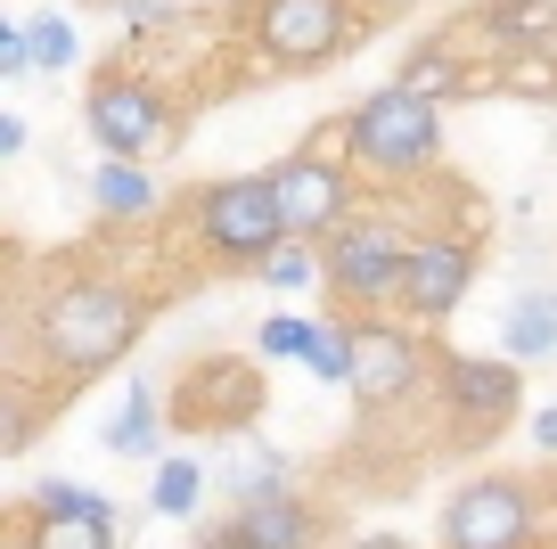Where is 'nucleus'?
<instances>
[{
	"instance_id": "2eb2a0df",
	"label": "nucleus",
	"mask_w": 557,
	"mask_h": 549,
	"mask_svg": "<svg viewBox=\"0 0 557 549\" xmlns=\"http://www.w3.org/2000/svg\"><path fill=\"white\" fill-rule=\"evenodd\" d=\"M500 337H508V353H517V361L557 353V295H549V288H517V304H508Z\"/></svg>"
},
{
	"instance_id": "5701e85b",
	"label": "nucleus",
	"mask_w": 557,
	"mask_h": 549,
	"mask_svg": "<svg viewBox=\"0 0 557 549\" xmlns=\"http://www.w3.org/2000/svg\"><path fill=\"white\" fill-rule=\"evenodd\" d=\"M25 34H34V66H66V58H74V25L66 17H34V25H25Z\"/></svg>"
},
{
	"instance_id": "6ab92c4d",
	"label": "nucleus",
	"mask_w": 557,
	"mask_h": 549,
	"mask_svg": "<svg viewBox=\"0 0 557 549\" xmlns=\"http://www.w3.org/2000/svg\"><path fill=\"white\" fill-rule=\"evenodd\" d=\"M197 500H206V467L197 460H164L157 467V516H181V525H189Z\"/></svg>"
},
{
	"instance_id": "b1692460",
	"label": "nucleus",
	"mask_w": 557,
	"mask_h": 549,
	"mask_svg": "<svg viewBox=\"0 0 557 549\" xmlns=\"http://www.w3.org/2000/svg\"><path fill=\"white\" fill-rule=\"evenodd\" d=\"M0 74H34V34L25 25H0Z\"/></svg>"
},
{
	"instance_id": "4be33fe9",
	"label": "nucleus",
	"mask_w": 557,
	"mask_h": 549,
	"mask_svg": "<svg viewBox=\"0 0 557 549\" xmlns=\"http://www.w3.org/2000/svg\"><path fill=\"white\" fill-rule=\"evenodd\" d=\"M238 500H262V492H287V460H278V451H255V460L238 467Z\"/></svg>"
},
{
	"instance_id": "dca6fc26",
	"label": "nucleus",
	"mask_w": 557,
	"mask_h": 549,
	"mask_svg": "<svg viewBox=\"0 0 557 549\" xmlns=\"http://www.w3.org/2000/svg\"><path fill=\"white\" fill-rule=\"evenodd\" d=\"M90 190H99V213H115V222H139V213L157 206V181L139 172V156H107Z\"/></svg>"
},
{
	"instance_id": "a211bd4d",
	"label": "nucleus",
	"mask_w": 557,
	"mask_h": 549,
	"mask_svg": "<svg viewBox=\"0 0 557 549\" xmlns=\"http://www.w3.org/2000/svg\"><path fill=\"white\" fill-rule=\"evenodd\" d=\"M394 83H410L418 99H435V107H443V99H459V50H451V41H418V50L401 58Z\"/></svg>"
},
{
	"instance_id": "20e7f679",
	"label": "nucleus",
	"mask_w": 557,
	"mask_h": 549,
	"mask_svg": "<svg viewBox=\"0 0 557 549\" xmlns=\"http://www.w3.org/2000/svg\"><path fill=\"white\" fill-rule=\"evenodd\" d=\"M369 25V0H255V50L278 74H320L352 58Z\"/></svg>"
},
{
	"instance_id": "aec40b11",
	"label": "nucleus",
	"mask_w": 557,
	"mask_h": 549,
	"mask_svg": "<svg viewBox=\"0 0 557 549\" xmlns=\"http://www.w3.org/2000/svg\"><path fill=\"white\" fill-rule=\"evenodd\" d=\"M320 271H329V255H312V239H287L271 263H262V279H271V288H312Z\"/></svg>"
},
{
	"instance_id": "f257e3e1",
	"label": "nucleus",
	"mask_w": 557,
	"mask_h": 549,
	"mask_svg": "<svg viewBox=\"0 0 557 549\" xmlns=\"http://www.w3.org/2000/svg\"><path fill=\"white\" fill-rule=\"evenodd\" d=\"M139 320H148V304H139L132 288H115V279H74V288H58L50 304H41L25 353L41 361L50 386H83V378H99L107 361L132 353Z\"/></svg>"
},
{
	"instance_id": "39448f33",
	"label": "nucleus",
	"mask_w": 557,
	"mask_h": 549,
	"mask_svg": "<svg viewBox=\"0 0 557 549\" xmlns=\"http://www.w3.org/2000/svg\"><path fill=\"white\" fill-rule=\"evenodd\" d=\"M410 230L394 213H352L320 255H329V288L345 312H377V304H401V271H410Z\"/></svg>"
},
{
	"instance_id": "bb28decb",
	"label": "nucleus",
	"mask_w": 557,
	"mask_h": 549,
	"mask_svg": "<svg viewBox=\"0 0 557 549\" xmlns=\"http://www.w3.org/2000/svg\"><path fill=\"white\" fill-rule=\"evenodd\" d=\"M401 9H418V0H369V17H401Z\"/></svg>"
},
{
	"instance_id": "f03ea898",
	"label": "nucleus",
	"mask_w": 557,
	"mask_h": 549,
	"mask_svg": "<svg viewBox=\"0 0 557 549\" xmlns=\"http://www.w3.org/2000/svg\"><path fill=\"white\" fill-rule=\"evenodd\" d=\"M189 222H197V246H206L222 271H262L278 246L296 239L271 172H230V181L189 190Z\"/></svg>"
},
{
	"instance_id": "f8f14e48",
	"label": "nucleus",
	"mask_w": 557,
	"mask_h": 549,
	"mask_svg": "<svg viewBox=\"0 0 557 549\" xmlns=\"http://www.w3.org/2000/svg\"><path fill=\"white\" fill-rule=\"evenodd\" d=\"M271 181H278V206H287V230H296V239L329 246L336 230L352 222V181H345V164H336L329 148H296V156H278Z\"/></svg>"
},
{
	"instance_id": "7ed1b4c3",
	"label": "nucleus",
	"mask_w": 557,
	"mask_h": 549,
	"mask_svg": "<svg viewBox=\"0 0 557 549\" xmlns=\"http://www.w3.org/2000/svg\"><path fill=\"white\" fill-rule=\"evenodd\" d=\"M336 139H345V156L361 172H377V181H410V172H435L443 115H435V99H418L410 83H385V90H369V99L336 123Z\"/></svg>"
},
{
	"instance_id": "1a4fd4ad",
	"label": "nucleus",
	"mask_w": 557,
	"mask_h": 549,
	"mask_svg": "<svg viewBox=\"0 0 557 549\" xmlns=\"http://www.w3.org/2000/svg\"><path fill=\"white\" fill-rule=\"evenodd\" d=\"M443 549H524L533 541V484L524 476H475L443 500Z\"/></svg>"
},
{
	"instance_id": "ddd939ff",
	"label": "nucleus",
	"mask_w": 557,
	"mask_h": 549,
	"mask_svg": "<svg viewBox=\"0 0 557 549\" xmlns=\"http://www.w3.org/2000/svg\"><path fill=\"white\" fill-rule=\"evenodd\" d=\"M197 549H320V509L296 492L238 500V516L213 533H197Z\"/></svg>"
},
{
	"instance_id": "9b49d317",
	"label": "nucleus",
	"mask_w": 557,
	"mask_h": 549,
	"mask_svg": "<svg viewBox=\"0 0 557 549\" xmlns=\"http://www.w3.org/2000/svg\"><path fill=\"white\" fill-rule=\"evenodd\" d=\"M262 402H271V394H262V378L246 369V361L206 353V361H189V369H181L164 418H173V427H189V435H230V427H246Z\"/></svg>"
},
{
	"instance_id": "423d86ee",
	"label": "nucleus",
	"mask_w": 557,
	"mask_h": 549,
	"mask_svg": "<svg viewBox=\"0 0 557 549\" xmlns=\"http://www.w3.org/2000/svg\"><path fill=\"white\" fill-rule=\"evenodd\" d=\"M435 394H443V418H451V443L484 451L492 435L517 418V353H508V361L435 353Z\"/></svg>"
},
{
	"instance_id": "393cba45",
	"label": "nucleus",
	"mask_w": 557,
	"mask_h": 549,
	"mask_svg": "<svg viewBox=\"0 0 557 549\" xmlns=\"http://www.w3.org/2000/svg\"><path fill=\"white\" fill-rule=\"evenodd\" d=\"M533 443H541V451L557 460V411H541V418H533Z\"/></svg>"
},
{
	"instance_id": "9d476101",
	"label": "nucleus",
	"mask_w": 557,
	"mask_h": 549,
	"mask_svg": "<svg viewBox=\"0 0 557 549\" xmlns=\"http://www.w3.org/2000/svg\"><path fill=\"white\" fill-rule=\"evenodd\" d=\"M83 123L107 156H157L173 148V107L157 99V83H139V74H99L83 90Z\"/></svg>"
},
{
	"instance_id": "6e6552de",
	"label": "nucleus",
	"mask_w": 557,
	"mask_h": 549,
	"mask_svg": "<svg viewBox=\"0 0 557 549\" xmlns=\"http://www.w3.org/2000/svg\"><path fill=\"white\" fill-rule=\"evenodd\" d=\"M9 549H115V509L83 484H34L9 509Z\"/></svg>"
},
{
	"instance_id": "f3484780",
	"label": "nucleus",
	"mask_w": 557,
	"mask_h": 549,
	"mask_svg": "<svg viewBox=\"0 0 557 549\" xmlns=\"http://www.w3.org/2000/svg\"><path fill=\"white\" fill-rule=\"evenodd\" d=\"M164 427H173V418H164L157 402L132 386V394H123V411L107 418V451H123V460H148V451L164 443Z\"/></svg>"
},
{
	"instance_id": "412c9836",
	"label": "nucleus",
	"mask_w": 557,
	"mask_h": 549,
	"mask_svg": "<svg viewBox=\"0 0 557 549\" xmlns=\"http://www.w3.org/2000/svg\"><path fill=\"white\" fill-rule=\"evenodd\" d=\"M320 344L312 320H262V361H304Z\"/></svg>"
},
{
	"instance_id": "0eeeda50",
	"label": "nucleus",
	"mask_w": 557,
	"mask_h": 549,
	"mask_svg": "<svg viewBox=\"0 0 557 549\" xmlns=\"http://www.w3.org/2000/svg\"><path fill=\"white\" fill-rule=\"evenodd\" d=\"M426 369H435V353H426L418 328L385 320V312H361V320H352V402H361V411H401Z\"/></svg>"
},
{
	"instance_id": "a878e982",
	"label": "nucleus",
	"mask_w": 557,
	"mask_h": 549,
	"mask_svg": "<svg viewBox=\"0 0 557 549\" xmlns=\"http://www.w3.org/2000/svg\"><path fill=\"white\" fill-rule=\"evenodd\" d=\"M352 549H410V541H394V533H361Z\"/></svg>"
},
{
	"instance_id": "4468645a",
	"label": "nucleus",
	"mask_w": 557,
	"mask_h": 549,
	"mask_svg": "<svg viewBox=\"0 0 557 549\" xmlns=\"http://www.w3.org/2000/svg\"><path fill=\"white\" fill-rule=\"evenodd\" d=\"M475 288V246L468 239H418L410 246V271H401V312L410 320H451L459 295Z\"/></svg>"
}]
</instances>
